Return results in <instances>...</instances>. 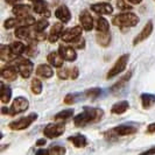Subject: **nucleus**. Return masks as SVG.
I'll return each instance as SVG.
<instances>
[{"label": "nucleus", "instance_id": "f257e3e1", "mask_svg": "<svg viewBox=\"0 0 155 155\" xmlns=\"http://www.w3.org/2000/svg\"><path fill=\"white\" fill-rule=\"evenodd\" d=\"M104 117V111L99 107L85 106L81 113L74 118V124L77 127H85L87 125L99 123Z\"/></svg>", "mask_w": 155, "mask_h": 155}, {"label": "nucleus", "instance_id": "f03ea898", "mask_svg": "<svg viewBox=\"0 0 155 155\" xmlns=\"http://www.w3.org/2000/svg\"><path fill=\"white\" fill-rule=\"evenodd\" d=\"M139 22V16L132 12H125L117 14L112 19V25L119 27V28H130V27H135Z\"/></svg>", "mask_w": 155, "mask_h": 155}, {"label": "nucleus", "instance_id": "7ed1b4c3", "mask_svg": "<svg viewBox=\"0 0 155 155\" xmlns=\"http://www.w3.org/2000/svg\"><path fill=\"white\" fill-rule=\"evenodd\" d=\"M138 128L134 125L130 124H121L118 125L116 127H113L112 130H110L109 132H106L104 135L106 137V139H111L114 137H126V135H132L134 133H137Z\"/></svg>", "mask_w": 155, "mask_h": 155}, {"label": "nucleus", "instance_id": "20e7f679", "mask_svg": "<svg viewBox=\"0 0 155 155\" xmlns=\"http://www.w3.org/2000/svg\"><path fill=\"white\" fill-rule=\"evenodd\" d=\"M36 22L35 18L31 15L27 16H16V18H11L5 20L4 22V27L6 29H11L14 27H21V26H33Z\"/></svg>", "mask_w": 155, "mask_h": 155}, {"label": "nucleus", "instance_id": "39448f33", "mask_svg": "<svg viewBox=\"0 0 155 155\" xmlns=\"http://www.w3.org/2000/svg\"><path fill=\"white\" fill-rule=\"evenodd\" d=\"M36 119H38V114L36 113H31L28 116H25L22 118H20L19 120H14V121L9 123L8 127L12 131H23V130L28 128Z\"/></svg>", "mask_w": 155, "mask_h": 155}, {"label": "nucleus", "instance_id": "423d86ee", "mask_svg": "<svg viewBox=\"0 0 155 155\" xmlns=\"http://www.w3.org/2000/svg\"><path fill=\"white\" fill-rule=\"evenodd\" d=\"M128 60H130V55L128 54L121 55L116 62H114L113 67L109 70V72H107V75H106V78H107V79H111V78L116 77L117 75H119L120 72H123V71L126 69V67H127Z\"/></svg>", "mask_w": 155, "mask_h": 155}, {"label": "nucleus", "instance_id": "0eeeda50", "mask_svg": "<svg viewBox=\"0 0 155 155\" xmlns=\"http://www.w3.org/2000/svg\"><path fill=\"white\" fill-rule=\"evenodd\" d=\"M65 131V126L62 123H50L45 127L43 134L48 139H55L61 137Z\"/></svg>", "mask_w": 155, "mask_h": 155}, {"label": "nucleus", "instance_id": "6e6552de", "mask_svg": "<svg viewBox=\"0 0 155 155\" xmlns=\"http://www.w3.org/2000/svg\"><path fill=\"white\" fill-rule=\"evenodd\" d=\"M83 27L82 25L81 26H75V27H71L68 29H64L62 33V39L63 42L65 43H74L75 41H77L81 36H82V31H83Z\"/></svg>", "mask_w": 155, "mask_h": 155}, {"label": "nucleus", "instance_id": "1a4fd4ad", "mask_svg": "<svg viewBox=\"0 0 155 155\" xmlns=\"http://www.w3.org/2000/svg\"><path fill=\"white\" fill-rule=\"evenodd\" d=\"M29 106V103L27 101V98L25 97H16L14 98V101L12 103V106H11V116H16V114H20L23 113L25 111L28 110Z\"/></svg>", "mask_w": 155, "mask_h": 155}, {"label": "nucleus", "instance_id": "9d476101", "mask_svg": "<svg viewBox=\"0 0 155 155\" xmlns=\"http://www.w3.org/2000/svg\"><path fill=\"white\" fill-rule=\"evenodd\" d=\"M16 68L20 74V76L22 78H28L31 77V75L33 74V70H34V64L31 60L28 58H22L20 60L18 64H16Z\"/></svg>", "mask_w": 155, "mask_h": 155}, {"label": "nucleus", "instance_id": "9b49d317", "mask_svg": "<svg viewBox=\"0 0 155 155\" xmlns=\"http://www.w3.org/2000/svg\"><path fill=\"white\" fill-rule=\"evenodd\" d=\"M153 28H154L153 21H152V20L147 21L146 25H145V27L142 28V31H140L139 34L134 38V40H133V45L137 46V45H139V43H141V42H143L145 40H147L148 38L150 36V34L153 33Z\"/></svg>", "mask_w": 155, "mask_h": 155}, {"label": "nucleus", "instance_id": "f8f14e48", "mask_svg": "<svg viewBox=\"0 0 155 155\" xmlns=\"http://www.w3.org/2000/svg\"><path fill=\"white\" fill-rule=\"evenodd\" d=\"M58 51L62 55V57L64 58V61L68 62H74L77 60V53L75 50V47H70L68 45H60L58 46Z\"/></svg>", "mask_w": 155, "mask_h": 155}, {"label": "nucleus", "instance_id": "ddd939ff", "mask_svg": "<svg viewBox=\"0 0 155 155\" xmlns=\"http://www.w3.org/2000/svg\"><path fill=\"white\" fill-rule=\"evenodd\" d=\"M33 11L36 14L45 16L47 19L50 16L49 5L47 4V1H45V0H35V1H33Z\"/></svg>", "mask_w": 155, "mask_h": 155}, {"label": "nucleus", "instance_id": "4468645a", "mask_svg": "<svg viewBox=\"0 0 155 155\" xmlns=\"http://www.w3.org/2000/svg\"><path fill=\"white\" fill-rule=\"evenodd\" d=\"M91 11L99 15H107V14H112L113 7L109 2H97L91 5Z\"/></svg>", "mask_w": 155, "mask_h": 155}, {"label": "nucleus", "instance_id": "2eb2a0df", "mask_svg": "<svg viewBox=\"0 0 155 155\" xmlns=\"http://www.w3.org/2000/svg\"><path fill=\"white\" fill-rule=\"evenodd\" d=\"M63 31H64L63 22H55L54 25L51 26V28H50L49 35H48V40H49L51 43L57 42V41H58V39H61Z\"/></svg>", "mask_w": 155, "mask_h": 155}, {"label": "nucleus", "instance_id": "dca6fc26", "mask_svg": "<svg viewBox=\"0 0 155 155\" xmlns=\"http://www.w3.org/2000/svg\"><path fill=\"white\" fill-rule=\"evenodd\" d=\"M79 22L82 25V27L84 28V31H90L93 29L94 21H93V16L87 12V11H82L79 14Z\"/></svg>", "mask_w": 155, "mask_h": 155}, {"label": "nucleus", "instance_id": "f3484780", "mask_svg": "<svg viewBox=\"0 0 155 155\" xmlns=\"http://www.w3.org/2000/svg\"><path fill=\"white\" fill-rule=\"evenodd\" d=\"M57 76L61 79H76L79 76V70L77 67L64 68V69L57 71Z\"/></svg>", "mask_w": 155, "mask_h": 155}, {"label": "nucleus", "instance_id": "a211bd4d", "mask_svg": "<svg viewBox=\"0 0 155 155\" xmlns=\"http://www.w3.org/2000/svg\"><path fill=\"white\" fill-rule=\"evenodd\" d=\"M47 61L50 63V65H53L54 68H62L63 64H64V58L62 57V55L60 54V51H51L49 53L47 56Z\"/></svg>", "mask_w": 155, "mask_h": 155}, {"label": "nucleus", "instance_id": "6ab92c4d", "mask_svg": "<svg viewBox=\"0 0 155 155\" xmlns=\"http://www.w3.org/2000/svg\"><path fill=\"white\" fill-rule=\"evenodd\" d=\"M55 16L63 23H67L70 21V19H71V12H70V9L65 5H61L60 7L56 8V11H55Z\"/></svg>", "mask_w": 155, "mask_h": 155}, {"label": "nucleus", "instance_id": "aec40b11", "mask_svg": "<svg viewBox=\"0 0 155 155\" xmlns=\"http://www.w3.org/2000/svg\"><path fill=\"white\" fill-rule=\"evenodd\" d=\"M0 58L4 62H12V61H15L18 56L14 54V51L12 50L11 47L2 45L0 48Z\"/></svg>", "mask_w": 155, "mask_h": 155}, {"label": "nucleus", "instance_id": "412c9836", "mask_svg": "<svg viewBox=\"0 0 155 155\" xmlns=\"http://www.w3.org/2000/svg\"><path fill=\"white\" fill-rule=\"evenodd\" d=\"M53 65H49V64H40L36 68V75L41 78H51L54 76V70L51 68Z\"/></svg>", "mask_w": 155, "mask_h": 155}, {"label": "nucleus", "instance_id": "4be33fe9", "mask_svg": "<svg viewBox=\"0 0 155 155\" xmlns=\"http://www.w3.org/2000/svg\"><path fill=\"white\" fill-rule=\"evenodd\" d=\"M18 69V68H16ZM14 67H11V65H7V67H4L1 69V77L4 79H6L8 82H13L15 81L16 77H18V70H16Z\"/></svg>", "mask_w": 155, "mask_h": 155}, {"label": "nucleus", "instance_id": "5701e85b", "mask_svg": "<svg viewBox=\"0 0 155 155\" xmlns=\"http://www.w3.org/2000/svg\"><path fill=\"white\" fill-rule=\"evenodd\" d=\"M68 140L76 148H84L87 146V139H86V137L83 135V134H81V133H77L75 135H71V137L68 138Z\"/></svg>", "mask_w": 155, "mask_h": 155}, {"label": "nucleus", "instance_id": "b1692460", "mask_svg": "<svg viewBox=\"0 0 155 155\" xmlns=\"http://www.w3.org/2000/svg\"><path fill=\"white\" fill-rule=\"evenodd\" d=\"M33 9L31 6L29 5H23V4H18L15 5L13 9H12V13L16 16H27L31 15V11Z\"/></svg>", "mask_w": 155, "mask_h": 155}, {"label": "nucleus", "instance_id": "393cba45", "mask_svg": "<svg viewBox=\"0 0 155 155\" xmlns=\"http://www.w3.org/2000/svg\"><path fill=\"white\" fill-rule=\"evenodd\" d=\"M128 109H130V104H128L127 101H118V103L112 105V107H111V113H112V114H123V113H125Z\"/></svg>", "mask_w": 155, "mask_h": 155}, {"label": "nucleus", "instance_id": "a878e982", "mask_svg": "<svg viewBox=\"0 0 155 155\" xmlns=\"http://www.w3.org/2000/svg\"><path fill=\"white\" fill-rule=\"evenodd\" d=\"M96 40H97V43L101 47H104V48H106V47L110 46V43H111V34H110V31H106V33H101V31H98L97 33V36H96Z\"/></svg>", "mask_w": 155, "mask_h": 155}, {"label": "nucleus", "instance_id": "bb28decb", "mask_svg": "<svg viewBox=\"0 0 155 155\" xmlns=\"http://www.w3.org/2000/svg\"><path fill=\"white\" fill-rule=\"evenodd\" d=\"M132 76H133V71L132 70H130V71H128V72H126L124 76L120 78L117 83H114L113 85L111 86V90H112V91H117V90H119V89L124 87V86L127 84V82L132 78Z\"/></svg>", "mask_w": 155, "mask_h": 155}, {"label": "nucleus", "instance_id": "cd10ccee", "mask_svg": "<svg viewBox=\"0 0 155 155\" xmlns=\"http://www.w3.org/2000/svg\"><path fill=\"white\" fill-rule=\"evenodd\" d=\"M140 101L143 109H150L155 104V96L152 93H142L140 96Z\"/></svg>", "mask_w": 155, "mask_h": 155}, {"label": "nucleus", "instance_id": "c85d7f7f", "mask_svg": "<svg viewBox=\"0 0 155 155\" xmlns=\"http://www.w3.org/2000/svg\"><path fill=\"white\" fill-rule=\"evenodd\" d=\"M14 35H15L18 39L21 40H29L31 35V31L29 28V26H21V27H18L14 31Z\"/></svg>", "mask_w": 155, "mask_h": 155}, {"label": "nucleus", "instance_id": "c756f323", "mask_svg": "<svg viewBox=\"0 0 155 155\" xmlns=\"http://www.w3.org/2000/svg\"><path fill=\"white\" fill-rule=\"evenodd\" d=\"M1 103L2 104H7L9 103L11 98H12V89L9 87V85H6L5 83H1Z\"/></svg>", "mask_w": 155, "mask_h": 155}, {"label": "nucleus", "instance_id": "7c9ffc66", "mask_svg": "<svg viewBox=\"0 0 155 155\" xmlns=\"http://www.w3.org/2000/svg\"><path fill=\"white\" fill-rule=\"evenodd\" d=\"M96 29L97 31H101V33H106V31H110V23L109 21L105 19V18H98L97 20V23H96Z\"/></svg>", "mask_w": 155, "mask_h": 155}, {"label": "nucleus", "instance_id": "2f4dec72", "mask_svg": "<svg viewBox=\"0 0 155 155\" xmlns=\"http://www.w3.org/2000/svg\"><path fill=\"white\" fill-rule=\"evenodd\" d=\"M74 116V110H63L61 112H58L56 116L54 117L55 120H57V121H65V120H68L69 118Z\"/></svg>", "mask_w": 155, "mask_h": 155}, {"label": "nucleus", "instance_id": "473e14b6", "mask_svg": "<svg viewBox=\"0 0 155 155\" xmlns=\"http://www.w3.org/2000/svg\"><path fill=\"white\" fill-rule=\"evenodd\" d=\"M9 47L12 48V50L14 51V54L19 57L20 55H22L25 53V49H26V46L23 45L21 41H14V42H12Z\"/></svg>", "mask_w": 155, "mask_h": 155}, {"label": "nucleus", "instance_id": "72a5a7b5", "mask_svg": "<svg viewBox=\"0 0 155 155\" xmlns=\"http://www.w3.org/2000/svg\"><path fill=\"white\" fill-rule=\"evenodd\" d=\"M42 82L40 81L38 77L33 78L31 82V92L34 93V94H40V93L42 92Z\"/></svg>", "mask_w": 155, "mask_h": 155}, {"label": "nucleus", "instance_id": "f704fd0d", "mask_svg": "<svg viewBox=\"0 0 155 155\" xmlns=\"http://www.w3.org/2000/svg\"><path fill=\"white\" fill-rule=\"evenodd\" d=\"M81 97H84V94L83 93H69V94H67L65 97H64V103L65 104H75L76 101H78L81 99Z\"/></svg>", "mask_w": 155, "mask_h": 155}, {"label": "nucleus", "instance_id": "c9c22d12", "mask_svg": "<svg viewBox=\"0 0 155 155\" xmlns=\"http://www.w3.org/2000/svg\"><path fill=\"white\" fill-rule=\"evenodd\" d=\"M101 87H93V89H89V90H86L85 93H83V94H84V97H86V98L96 99V98H98V97L101 96Z\"/></svg>", "mask_w": 155, "mask_h": 155}, {"label": "nucleus", "instance_id": "e433bc0d", "mask_svg": "<svg viewBox=\"0 0 155 155\" xmlns=\"http://www.w3.org/2000/svg\"><path fill=\"white\" fill-rule=\"evenodd\" d=\"M49 153L51 155H63L67 153V149L65 147H63L62 145H58V143H56V145H51L50 148H49Z\"/></svg>", "mask_w": 155, "mask_h": 155}, {"label": "nucleus", "instance_id": "4c0bfd02", "mask_svg": "<svg viewBox=\"0 0 155 155\" xmlns=\"http://www.w3.org/2000/svg\"><path fill=\"white\" fill-rule=\"evenodd\" d=\"M49 26V23H48V20L46 19H41L39 21H36V22L33 25V29L35 31H45L47 27Z\"/></svg>", "mask_w": 155, "mask_h": 155}, {"label": "nucleus", "instance_id": "58836bf2", "mask_svg": "<svg viewBox=\"0 0 155 155\" xmlns=\"http://www.w3.org/2000/svg\"><path fill=\"white\" fill-rule=\"evenodd\" d=\"M117 7L119 8L120 11H130V9H132V4L130 5L128 4V1L126 2L125 0H118L117 1Z\"/></svg>", "mask_w": 155, "mask_h": 155}, {"label": "nucleus", "instance_id": "ea45409f", "mask_svg": "<svg viewBox=\"0 0 155 155\" xmlns=\"http://www.w3.org/2000/svg\"><path fill=\"white\" fill-rule=\"evenodd\" d=\"M25 53H26L27 55H29V56L35 55V53H36V49H35V46H34L33 41H29V45H28V46H26Z\"/></svg>", "mask_w": 155, "mask_h": 155}, {"label": "nucleus", "instance_id": "a19ab883", "mask_svg": "<svg viewBox=\"0 0 155 155\" xmlns=\"http://www.w3.org/2000/svg\"><path fill=\"white\" fill-rule=\"evenodd\" d=\"M72 47H75L76 49H83V48L85 47V40H84L83 38H82V36H81V38L77 40V41H75V42H74Z\"/></svg>", "mask_w": 155, "mask_h": 155}, {"label": "nucleus", "instance_id": "79ce46f5", "mask_svg": "<svg viewBox=\"0 0 155 155\" xmlns=\"http://www.w3.org/2000/svg\"><path fill=\"white\" fill-rule=\"evenodd\" d=\"M146 133H149V134H153V133H155V123L148 125L147 130H146Z\"/></svg>", "mask_w": 155, "mask_h": 155}, {"label": "nucleus", "instance_id": "37998d69", "mask_svg": "<svg viewBox=\"0 0 155 155\" xmlns=\"http://www.w3.org/2000/svg\"><path fill=\"white\" fill-rule=\"evenodd\" d=\"M6 2H7L8 5H13V6H15L18 4H21L22 2V0H5Z\"/></svg>", "mask_w": 155, "mask_h": 155}, {"label": "nucleus", "instance_id": "c03bdc74", "mask_svg": "<svg viewBox=\"0 0 155 155\" xmlns=\"http://www.w3.org/2000/svg\"><path fill=\"white\" fill-rule=\"evenodd\" d=\"M46 143H47V140L46 139H41V140H38V141H36V146H38V147L45 146Z\"/></svg>", "mask_w": 155, "mask_h": 155}, {"label": "nucleus", "instance_id": "a18cd8bd", "mask_svg": "<svg viewBox=\"0 0 155 155\" xmlns=\"http://www.w3.org/2000/svg\"><path fill=\"white\" fill-rule=\"evenodd\" d=\"M142 154H145V155H147V154H155V147L149 148L148 150H145V152H142Z\"/></svg>", "mask_w": 155, "mask_h": 155}, {"label": "nucleus", "instance_id": "49530a36", "mask_svg": "<svg viewBox=\"0 0 155 155\" xmlns=\"http://www.w3.org/2000/svg\"><path fill=\"white\" fill-rule=\"evenodd\" d=\"M36 154H50L49 153V149H38L36 150Z\"/></svg>", "mask_w": 155, "mask_h": 155}, {"label": "nucleus", "instance_id": "de8ad7c7", "mask_svg": "<svg viewBox=\"0 0 155 155\" xmlns=\"http://www.w3.org/2000/svg\"><path fill=\"white\" fill-rule=\"evenodd\" d=\"M1 113L2 114H11V110L7 109V107H2L1 109Z\"/></svg>", "mask_w": 155, "mask_h": 155}, {"label": "nucleus", "instance_id": "09e8293b", "mask_svg": "<svg viewBox=\"0 0 155 155\" xmlns=\"http://www.w3.org/2000/svg\"><path fill=\"white\" fill-rule=\"evenodd\" d=\"M127 1H128L130 4H132V5H139L142 0H127Z\"/></svg>", "mask_w": 155, "mask_h": 155}, {"label": "nucleus", "instance_id": "8fccbe9b", "mask_svg": "<svg viewBox=\"0 0 155 155\" xmlns=\"http://www.w3.org/2000/svg\"><path fill=\"white\" fill-rule=\"evenodd\" d=\"M31 1H35V0H31Z\"/></svg>", "mask_w": 155, "mask_h": 155}, {"label": "nucleus", "instance_id": "3c124183", "mask_svg": "<svg viewBox=\"0 0 155 155\" xmlns=\"http://www.w3.org/2000/svg\"><path fill=\"white\" fill-rule=\"evenodd\" d=\"M154 2H155V0H154Z\"/></svg>", "mask_w": 155, "mask_h": 155}]
</instances>
